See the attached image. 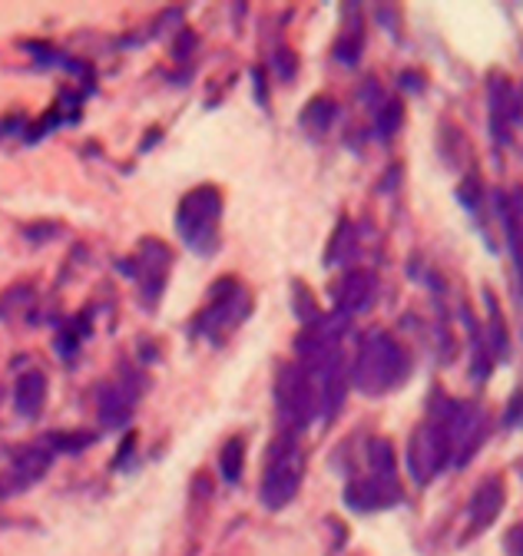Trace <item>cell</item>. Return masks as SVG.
Listing matches in <instances>:
<instances>
[{"instance_id":"cell-3","label":"cell","mask_w":523,"mask_h":556,"mask_svg":"<svg viewBox=\"0 0 523 556\" xmlns=\"http://www.w3.org/2000/svg\"><path fill=\"white\" fill-rule=\"evenodd\" d=\"M245 315H248V295H245V289L235 282V278H226V282H219L209 292V302H206V312H203L200 321H203V331L206 334H216V331L235 328Z\"/></svg>"},{"instance_id":"cell-5","label":"cell","mask_w":523,"mask_h":556,"mask_svg":"<svg viewBox=\"0 0 523 556\" xmlns=\"http://www.w3.org/2000/svg\"><path fill=\"white\" fill-rule=\"evenodd\" d=\"M47 467H50V454L40 451V447H27L14 460V467L8 470V477L0 480V494H17V491H24V486H30L34 480H40L47 473Z\"/></svg>"},{"instance_id":"cell-4","label":"cell","mask_w":523,"mask_h":556,"mask_svg":"<svg viewBox=\"0 0 523 556\" xmlns=\"http://www.w3.org/2000/svg\"><path fill=\"white\" fill-rule=\"evenodd\" d=\"M169 249L163 245V242H143L140 245V255H137V262H133V268L140 265V278L137 282L143 286V299L146 302H153V299H160V292H163V282H166V271H169Z\"/></svg>"},{"instance_id":"cell-1","label":"cell","mask_w":523,"mask_h":556,"mask_svg":"<svg viewBox=\"0 0 523 556\" xmlns=\"http://www.w3.org/2000/svg\"><path fill=\"white\" fill-rule=\"evenodd\" d=\"M219 216H222L219 189L195 186L182 195V202L176 208V229L192 252L213 255V249L219 245Z\"/></svg>"},{"instance_id":"cell-6","label":"cell","mask_w":523,"mask_h":556,"mask_svg":"<svg viewBox=\"0 0 523 556\" xmlns=\"http://www.w3.org/2000/svg\"><path fill=\"white\" fill-rule=\"evenodd\" d=\"M43 397H47V378L40 371L21 375V381H17V410H21V417L34 421V417L43 410Z\"/></svg>"},{"instance_id":"cell-8","label":"cell","mask_w":523,"mask_h":556,"mask_svg":"<svg viewBox=\"0 0 523 556\" xmlns=\"http://www.w3.org/2000/svg\"><path fill=\"white\" fill-rule=\"evenodd\" d=\"M242 464H245V438H232L222 454H219V467H222V477L229 483H239L242 477Z\"/></svg>"},{"instance_id":"cell-2","label":"cell","mask_w":523,"mask_h":556,"mask_svg":"<svg viewBox=\"0 0 523 556\" xmlns=\"http://www.w3.org/2000/svg\"><path fill=\"white\" fill-rule=\"evenodd\" d=\"M298 483H302V457L292 454V451H285V454L272 451L266 477H262L258 497H262V504H266L269 510H282L295 497Z\"/></svg>"},{"instance_id":"cell-7","label":"cell","mask_w":523,"mask_h":556,"mask_svg":"<svg viewBox=\"0 0 523 556\" xmlns=\"http://www.w3.org/2000/svg\"><path fill=\"white\" fill-rule=\"evenodd\" d=\"M100 421H103L106 428H119V425L129 421V401H126V394H123L119 388H113V384H106V388L100 391Z\"/></svg>"}]
</instances>
